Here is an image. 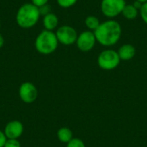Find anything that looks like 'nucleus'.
I'll list each match as a JSON object with an SVG mask.
<instances>
[{
  "instance_id": "23",
  "label": "nucleus",
  "mask_w": 147,
  "mask_h": 147,
  "mask_svg": "<svg viewBox=\"0 0 147 147\" xmlns=\"http://www.w3.org/2000/svg\"><path fill=\"white\" fill-rule=\"evenodd\" d=\"M3 45H4V38H3V36L0 34V49L3 47Z\"/></svg>"
},
{
  "instance_id": "4",
  "label": "nucleus",
  "mask_w": 147,
  "mask_h": 147,
  "mask_svg": "<svg viewBox=\"0 0 147 147\" xmlns=\"http://www.w3.org/2000/svg\"><path fill=\"white\" fill-rule=\"evenodd\" d=\"M121 63V59L117 51L113 49L103 50L97 58V64L99 67L105 71H111L115 69Z\"/></svg>"
},
{
  "instance_id": "15",
  "label": "nucleus",
  "mask_w": 147,
  "mask_h": 147,
  "mask_svg": "<svg viewBox=\"0 0 147 147\" xmlns=\"http://www.w3.org/2000/svg\"><path fill=\"white\" fill-rule=\"evenodd\" d=\"M78 0H57V3L59 7L64 9H68L74 6Z\"/></svg>"
},
{
  "instance_id": "12",
  "label": "nucleus",
  "mask_w": 147,
  "mask_h": 147,
  "mask_svg": "<svg viewBox=\"0 0 147 147\" xmlns=\"http://www.w3.org/2000/svg\"><path fill=\"white\" fill-rule=\"evenodd\" d=\"M57 137L59 140L62 143H69L73 139L72 131L68 127H61L57 132Z\"/></svg>"
},
{
  "instance_id": "3",
  "label": "nucleus",
  "mask_w": 147,
  "mask_h": 147,
  "mask_svg": "<svg viewBox=\"0 0 147 147\" xmlns=\"http://www.w3.org/2000/svg\"><path fill=\"white\" fill-rule=\"evenodd\" d=\"M59 41L53 31L42 30L34 40V47L36 51L43 55H49L56 51Z\"/></svg>"
},
{
  "instance_id": "16",
  "label": "nucleus",
  "mask_w": 147,
  "mask_h": 147,
  "mask_svg": "<svg viewBox=\"0 0 147 147\" xmlns=\"http://www.w3.org/2000/svg\"><path fill=\"white\" fill-rule=\"evenodd\" d=\"M66 147H86L84 141L78 138H73L69 143H67Z\"/></svg>"
},
{
  "instance_id": "2",
  "label": "nucleus",
  "mask_w": 147,
  "mask_h": 147,
  "mask_svg": "<svg viewBox=\"0 0 147 147\" xmlns=\"http://www.w3.org/2000/svg\"><path fill=\"white\" fill-rule=\"evenodd\" d=\"M40 9L32 3H26L19 7L16 14V24L24 29L34 27L40 17Z\"/></svg>"
},
{
  "instance_id": "17",
  "label": "nucleus",
  "mask_w": 147,
  "mask_h": 147,
  "mask_svg": "<svg viewBox=\"0 0 147 147\" xmlns=\"http://www.w3.org/2000/svg\"><path fill=\"white\" fill-rule=\"evenodd\" d=\"M3 147H21V143L18 140L15 139H7Z\"/></svg>"
},
{
  "instance_id": "13",
  "label": "nucleus",
  "mask_w": 147,
  "mask_h": 147,
  "mask_svg": "<svg viewBox=\"0 0 147 147\" xmlns=\"http://www.w3.org/2000/svg\"><path fill=\"white\" fill-rule=\"evenodd\" d=\"M121 14L125 18L128 20H134L138 16L139 9H137L133 4H126Z\"/></svg>"
},
{
  "instance_id": "6",
  "label": "nucleus",
  "mask_w": 147,
  "mask_h": 147,
  "mask_svg": "<svg viewBox=\"0 0 147 147\" xmlns=\"http://www.w3.org/2000/svg\"><path fill=\"white\" fill-rule=\"evenodd\" d=\"M55 34L59 43H61L65 46H70L76 43L78 36L76 29L69 25H63L59 27L55 32Z\"/></svg>"
},
{
  "instance_id": "20",
  "label": "nucleus",
  "mask_w": 147,
  "mask_h": 147,
  "mask_svg": "<svg viewBox=\"0 0 147 147\" xmlns=\"http://www.w3.org/2000/svg\"><path fill=\"white\" fill-rule=\"evenodd\" d=\"M39 9H40V15L41 16H45V15H47V14H48V13H50L51 12V9H50V7H49V5L48 4H46V5H44V6H42V7H40V8H39Z\"/></svg>"
},
{
  "instance_id": "18",
  "label": "nucleus",
  "mask_w": 147,
  "mask_h": 147,
  "mask_svg": "<svg viewBox=\"0 0 147 147\" xmlns=\"http://www.w3.org/2000/svg\"><path fill=\"white\" fill-rule=\"evenodd\" d=\"M140 11V16H141L142 20L144 21L145 23L147 24V2L142 4Z\"/></svg>"
},
{
  "instance_id": "9",
  "label": "nucleus",
  "mask_w": 147,
  "mask_h": 147,
  "mask_svg": "<svg viewBox=\"0 0 147 147\" xmlns=\"http://www.w3.org/2000/svg\"><path fill=\"white\" fill-rule=\"evenodd\" d=\"M23 125L19 121H11L7 123L4 127L3 133L7 139H15L18 140L23 134Z\"/></svg>"
},
{
  "instance_id": "22",
  "label": "nucleus",
  "mask_w": 147,
  "mask_h": 147,
  "mask_svg": "<svg viewBox=\"0 0 147 147\" xmlns=\"http://www.w3.org/2000/svg\"><path fill=\"white\" fill-rule=\"evenodd\" d=\"M142 4H143V3H141L140 2H139V1H136V0H135V1L134 2V3H133V5H134V7H135L137 9H140V8H141Z\"/></svg>"
},
{
  "instance_id": "1",
  "label": "nucleus",
  "mask_w": 147,
  "mask_h": 147,
  "mask_svg": "<svg viewBox=\"0 0 147 147\" xmlns=\"http://www.w3.org/2000/svg\"><path fill=\"white\" fill-rule=\"evenodd\" d=\"M121 26L115 20H108L101 22L99 27L94 31L96 41L104 47L115 45L121 37Z\"/></svg>"
},
{
  "instance_id": "8",
  "label": "nucleus",
  "mask_w": 147,
  "mask_h": 147,
  "mask_svg": "<svg viewBox=\"0 0 147 147\" xmlns=\"http://www.w3.org/2000/svg\"><path fill=\"white\" fill-rule=\"evenodd\" d=\"M18 95L20 99L25 103L34 102L38 96V90L36 86L31 82L22 83L18 90Z\"/></svg>"
},
{
  "instance_id": "24",
  "label": "nucleus",
  "mask_w": 147,
  "mask_h": 147,
  "mask_svg": "<svg viewBox=\"0 0 147 147\" xmlns=\"http://www.w3.org/2000/svg\"><path fill=\"white\" fill-rule=\"evenodd\" d=\"M136 1H139V2H140L141 3H146L147 0H136Z\"/></svg>"
},
{
  "instance_id": "21",
  "label": "nucleus",
  "mask_w": 147,
  "mask_h": 147,
  "mask_svg": "<svg viewBox=\"0 0 147 147\" xmlns=\"http://www.w3.org/2000/svg\"><path fill=\"white\" fill-rule=\"evenodd\" d=\"M7 140V138L3 133V131L0 130V147H3L5 145V142Z\"/></svg>"
},
{
  "instance_id": "11",
  "label": "nucleus",
  "mask_w": 147,
  "mask_h": 147,
  "mask_svg": "<svg viewBox=\"0 0 147 147\" xmlns=\"http://www.w3.org/2000/svg\"><path fill=\"white\" fill-rule=\"evenodd\" d=\"M42 24L46 30L53 31L59 25V18L54 13H48L43 16Z\"/></svg>"
},
{
  "instance_id": "19",
  "label": "nucleus",
  "mask_w": 147,
  "mask_h": 147,
  "mask_svg": "<svg viewBox=\"0 0 147 147\" xmlns=\"http://www.w3.org/2000/svg\"><path fill=\"white\" fill-rule=\"evenodd\" d=\"M48 1H49V0H31L30 3H32L34 5H35V6L38 7V8H40V7H42V6L47 4Z\"/></svg>"
},
{
  "instance_id": "25",
  "label": "nucleus",
  "mask_w": 147,
  "mask_h": 147,
  "mask_svg": "<svg viewBox=\"0 0 147 147\" xmlns=\"http://www.w3.org/2000/svg\"><path fill=\"white\" fill-rule=\"evenodd\" d=\"M0 27H1V22H0Z\"/></svg>"
},
{
  "instance_id": "7",
  "label": "nucleus",
  "mask_w": 147,
  "mask_h": 147,
  "mask_svg": "<svg viewBox=\"0 0 147 147\" xmlns=\"http://www.w3.org/2000/svg\"><path fill=\"white\" fill-rule=\"evenodd\" d=\"M96 42V39L93 31L85 30L80 33L78 36L76 45L82 52H89L93 49Z\"/></svg>"
},
{
  "instance_id": "10",
  "label": "nucleus",
  "mask_w": 147,
  "mask_h": 147,
  "mask_svg": "<svg viewBox=\"0 0 147 147\" xmlns=\"http://www.w3.org/2000/svg\"><path fill=\"white\" fill-rule=\"evenodd\" d=\"M117 53L119 54V57H120L121 60L127 61V60L132 59L135 56L136 50H135V47L133 45H131V44H124L119 48Z\"/></svg>"
},
{
  "instance_id": "5",
  "label": "nucleus",
  "mask_w": 147,
  "mask_h": 147,
  "mask_svg": "<svg viewBox=\"0 0 147 147\" xmlns=\"http://www.w3.org/2000/svg\"><path fill=\"white\" fill-rule=\"evenodd\" d=\"M126 4L125 0H102L101 10L105 16L113 18L122 13Z\"/></svg>"
},
{
  "instance_id": "14",
  "label": "nucleus",
  "mask_w": 147,
  "mask_h": 147,
  "mask_svg": "<svg viewBox=\"0 0 147 147\" xmlns=\"http://www.w3.org/2000/svg\"><path fill=\"white\" fill-rule=\"evenodd\" d=\"M84 23H85V26L88 28L89 30L94 32L99 27L101 22L96 16H88L85 18Z\"/></svg>"
}]
</instances>
